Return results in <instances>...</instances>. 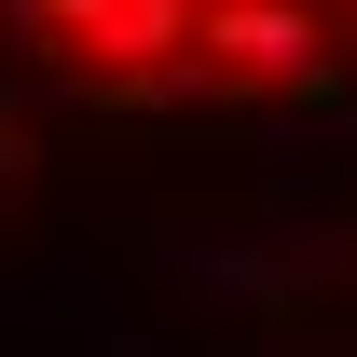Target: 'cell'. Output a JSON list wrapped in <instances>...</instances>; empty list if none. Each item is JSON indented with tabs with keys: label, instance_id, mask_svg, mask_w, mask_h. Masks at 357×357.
Instances as JSON below:
<instances>
[{
	"label": "cell",
	"instance_id": "obj_1",
	"mask_svg": "<svg viewBox=\"0 0 357 357\" xmlns=\"http://www.w3.org/2000/svg\"><path fill=\"white\" fill-rule=\"evenodd\" d=\"M42 42H69L83 83H165L206 42V0H14Z\"/></svg>",
	"mask_w": 357,
	"mask_h": 357
},
{
	"label": "cell",
	"instance_id": "obj_2",
	"mask_svg": "<svg viewBox=\"0 0 357 357\" xmlns=\"http://www.w3.org/2000/svg\"><path fill=\"white\" fill-rule=\"evenodd\" d=\"M330 14L316 0H206V42H192V69L206 83H261V96H289V83H330Z\"/></svg>",
	"mask_w": 357,
	"mask_h": 357
},
{
	"label": "cell",
	"instance_id": "obj_3",
	"mask_svg": "<svg viewBox=\"0 0 357 357\" xmlns=\"http://www.w3.org/2000/svg\"><path fill=\"white\" fill-rule=\"evenodd\" d=\"M14 165H28V137H14V110H0V192H14Z\"/></svg>",
	"mask_w": 357,
	"mask_h": 357
},
{
	"label": "cell",
	"instance_id": "obj_4",
	"mask_svg": "<svg viewBox=\"0 0 357 357\" xmlns=\"http://www.w3.org/2000/svg\"><path fill=\"white\" fill-rule=\"evenodd\" d=\"M344 14H357V0H344Z\"/></svg>",
	"mask_w": 357,
	"mask_h": 357
}]
</instances>
